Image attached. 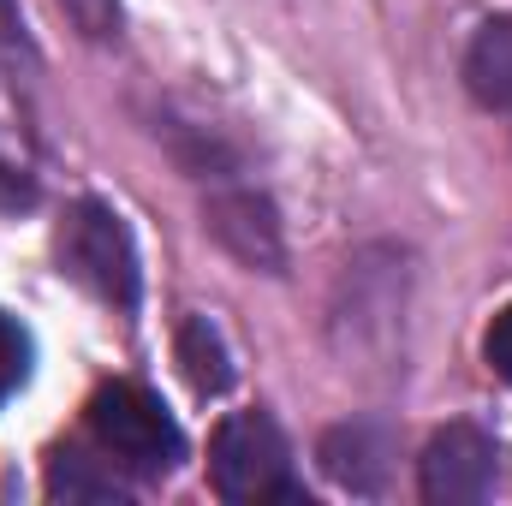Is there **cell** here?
I'll return each mask as SVG.
<instances>
[{
  "label": "cell",
  "mask_w": 512,
  "mask_h": 506,
  "mask_svg": "<svg viewBox=\"0 0 512 506\" xmlns=\"http://www.w3.org/2000/svg\"><path fill=\"white\" fill-rule=\"evenodd\" d=\"M90 429L120 465L149 471V477H161V471H173L185 459V435H179L173 411L137 381H114V387H102L90 399Z\"/></svg>",
  "instance_id": "cell-3"
},
{
  "label": "cell",
  "mask_w": 512,
  "mask_h": 506,
  "mask_svg": "<svg viewBox=\"0 0 512 506\" xmlns=\"http://www.w3.org/2000/svg\"><path fill=\"white\" fill-rule=\"evenodd\" d=\"M322 471L340 483V489H358V495H376L387 471V435L370 423H346L322 441Z\"/></svg>",
  "instance_id": "cell-6"
},
{
  "label": "cell",
  "mask_w": 512,
  "mask_h": 506,
  "mask_svg": "<svg viewBox=\"0 0 512 506\" xmlns=\"http://www.w3.org/2000/svg\"><path fill=\"white\" fill-rule=\"evenodd\" d=\"M60 268L72 280H84L114 310H137V298H143V268H137L131 227L108 203H96V197H84L66 215V227H60Z\"/></svg>",
  "instance_id": "cell-2"
},
{
  "label": "cell",
  "mask_w": 512,
  "mask_h": 506,
  "mask_svg": "<svg viewBox=\"0 0 512 506\" xmlns=\"http://www.w3.org/2000/svg\"><path fill=\"white\" fill-rule=\"evenodd\" d=\"M48 495L54 501H126V489L114 483V471H90V459L60 453L48 471Z\"/></svg>",
  "instance_id": "cell-9"
},
{
  "label": "cell",
  "mask_w": 512,
  "mask_h": 506,
  "mask_svg": "<svg viewBox=\"0 0 512 506\" xmlns=\"http://www.w3.org/2000/svg\"><path fill=\"white\" fill-rule=\"evenodd\" d=\"M90 42H114L120 36V0H54Z\"/></svg>",
  "instance_id": "cell-11"
},
{
  "label": "cell",
  "mask_w": 512,
  "mask_h": 506,
  "mask_svg": "<svg viewBox=\"0 0 512 506\" xmlns=\"http://www.w3.org/2000/svg\"><path fill=\"white\" fill-rule=\"evenodd\" d=\"M24 78H36V42L24 30L18 0H0V84L24 90Z\"/></svg>",
  "instance_id": "cell-10"
},
{
  "label": "cell",
  "mask_w": 512,
  "mask_h": 506,
  "mask_svg": "<svg viewBox=\"0 0 512 506\" xmlns=\"http://www.w3.org/2000/svg\"><path fill=\"white\" fill-rule=\"evenodd\" d=\"M24 376H30V334L12 316H0V393H12Z\"/></svg>",
  "instance_id": "cell-12"
},
{
  "label": "cell",
  "mask_w": 512,
  "mask_h": 506,
  "mask_svg": "<svg viewBox=\"0 0 512 506\" xmlns=\"http://www.w3.org/2000/svg\"><path fill=\"white\" fill-rule=\"evenodd\" d=\"M179 364H185V381L209 399V393H227V381H233V358H227V340L215 334V322H203V316H191L185 328H179Z\"/></svg>",
  "instance_id": "cell-8"
},
{
  "label": "cell",
  "mask_w": 512,
  "mask_h": 506,
  "mask_svg": "<svg viewBox=\"0 0 512 506\" xmlns=\"http://www.w3.org/2000/svg\"><path fill=\"white\" fill-rule=\"evenodd\" d=\"M483 358H489V370L501 381H512V304L495 316V328H489V340H483Z\"/></svg>",
  "instance_id": "cell-13"
},
{
  "label": "cell",
  "mask_w": 512,
  "mask_h": 506,
  "mask_svg": "<svg viewBox=\"0 0 512 506\" xmlns=\"http://www.w3.org/2000/svg\"><path fill=\"white\" fill-rule=\"evenodd\" d=\"M209 233L239 256L245 268H262V274H280V221H274V203L251 191V185H215L209 197Z\"/></svg>",
  "instance_id": "cell-5"
},
{
  "label": "cell",
  "mask_w": 512,
  "mask_h": 506,
  "mask_svg": "<svg viewBox=\"0 0 512 506\" xmlns=\"http://www.w3.org/2000/svg\"><path fill=\"white\" fill-rule=\"evenodd\" d=\"M417 489L435 506L489 501V489H495V435L477 429V423H447L417 459Z\"/></svg>",
  "instance_id": "cell-4"
},
{
  "label": "cell",
  "mask_w": 512,
  "mask_h": 506,
  "mask_svg": "<svg viewBox=\"0 0 512 506\" xmlns=\"http://www.w3.org/2000/svg\"><path fill=\"white\" fill-rule=\"evenodd\" d=\"M209 477L215 495L233 506L251 501H304V483L292 471V447L268 411H233L209 441Z\"/></svg>",
  "instance_id": "cell-1"
},
{
  "label": "cell",
  "mask_w": 512,
  "mask_h": 506,
  "mask_svg": "<svg viewBox=\"0 0 512 506\" xmlns=\"http://www.w3.org/2000/svg\"><path fill=\"white\" fill-rule=\"evenodd\" d=\"M465 90L483 108H512V18H489L465 48Z\"/></svg>",
  "instance_id": "cell-7"
}]
</instances>
